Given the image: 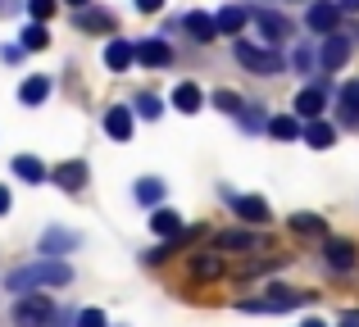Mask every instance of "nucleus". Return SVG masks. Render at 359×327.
<instances>
[{"label": "nucleus", "instance_id": "obj_1", "mask_svg": "<svg viewBox=\"0 0 359 327\" xmlns=\"http://www.w3.org/2000/svg\"><path fill=\"white\" fill-rule=\"evenodd\" d=\"M73 277L69 264L60 259H41V264H27L18 273H9V291H36V286H64Z\"/></svg>", "mask_w": 359, "mask_h": 327}, {"label": "nucleus", "instance_id": "obj_2", "mask_svg": "<svg viewBox=\"0 0 359 327\" xmlns=\"http://www.w3.org/2000/svg\"><path fill=\"white\" fill-rule=\"evenodd\" d=\"M50 319H55V305L46 295H23L14 305V327H46Z\"/></svg>", "mask_w": 359, "mask_h": 327}, {"label": "nucleus", "instance_id": "obj_3", "mask_svg": "<svg viewBox=\"0 0 359 327\" xmlns=\"http://www.w3.org/2000/svg\"><path fill=\"white\" fill-rule=\"evenodd\" d=\"M237 60L245 64L250 73H259V78H273V73H282V55H273V50H259V46H237Z\"/></svg>", "mask_w": 359, "mask_h": 327}, {"label": "nucleus", "instance_id": "obj_4", "mask_svg": "<svg viewBox=\"0 0 359 327\" xmlns=\"http://www.w3.org/2000/svg\"><path fill=\"white\" fill-rule=\"evenodd\" d=\"M50 182H60L64 191H82V186H87V164H78V160L60 164V168L50 173Z\"/></svg>", "mask_w": 359, "mask_h": 327}, {"label": "nucleus", "instance_id": "obj_5", "mask_svg": "<svg viewBox=\"0 0 359 327\" xmlns=\"http://www.w3.org/2000/svg\"><path fill=\"white\" fill-rule=\"evenodd\" d=\"M346 55H351V36L332 32V36H327V46H323V64H327V69H341Z\"/></svg>", "mask_w": 359, "mask_h": 327}, {"label": "nucleus", "instance_id": "obj_6", "mask_svg": "<svg viewBox=\"0 0 359 327\" xmlns=\"http://www.w3.org/2000/svg\"><path fill=\"white\" fill-rule=\"evenodd\" d=\"M327 264H332L337 273L355 268V246H351V241H327Z\"/></svg>", "mask_w": 359, "mask_h": 327}, {"label": "nucleus", "instance_id": "obj_7", "mask_svg": "<svg viewBox=\"0 0 359 327\" xmlns=\"http://www.w3.org/2000/svg\"><path fill=\"white\" fill-rule=\"evenodd\" d=\"M137 60H141V64H150V69H159V64L173 60V50H168L164 41H141V46H137Z\"/></svg>", "mask_w": 359, "mask_h": 327}, {"label": "nucleus", "instance_id": "obj_8", "mask_svg": "<svg viewBox=\"0 0 359 327\" xmlns=\"http://www.w3.org/2000/svg\"><path fill=\"white\" fill-rule=\"evenodd\" d=\"M78 246V237H73V232H60V228H50L41 237V255H60V250H73Z\"/></svg>", "mask_w": 359, "mask_h": 327}, {"label": "nucleus", "instance_id": "obj_9", "mask_svg": "<svg viewBox=\"0 0 359 327\" xmlns=\"http://www.w3.org/2000/svg\"><path fill=\"white\" fill-rule=\"evenodd\" d=\"M46 96H50V82L46 78H27L23 87H18V100H23V105H41Z\"/></svg>", "mask_w": 359, "mask_h": 327}, {"label": "nucleus", "instance_id": "obj_10", "mask_svg": "<svg viewBox=\"0 0 359 327\" xmlns=\"http://www.w3.org/2000/svg\"><path fill=\"white\" fill-rule=\"evenodd\" d=\"M341 118H346V123H351V127H359V82H346V87H341Z\"/></svg>", "mask_w": 359, "mask_h": 327}, {"label": "nucleus", "instance_id": "obj_11", "mask_svg": "<svg viewBox=\"0 0 359 327\" xmlns=\"http://www.w3.org/2000/svg\"><path fill=\"white\" fill-rule=\"evenodd\" d=\"M232 204H237V214H241V218H250V223H264V218H269V204L255 200V195H237Z\"/></svg>", "mask_w": 359, "mask_h": 327}, {"label": "nucleus", "instance_id": "obj_12", "mask_svg": "<svg viewBox=\"0 0 359 327\" xmlns=\"http://www.w3.org/2000/svg\"><path fill=\"white\" fill-rule=\"evenodd\" d=\"M132 60H137V50H132L128 41H109V50H105V64H109V69H128Z\"/></svg>", "mask_w": 359, "mask_h": 327}, {"label": "nucleus", "instance_id": "obj_13", "mask_svg": "<svg viewBox=\"0 0 359 327\" xmlns=\"http://www.w3.org/2000/svg\"><path fill=\"white\" fill-rule=\"evenodd\" d=\"M105 132L123 141V137L132 132V114H128V109H109V114H105Z\"/></svg>", "mask_w": 359, "mask_h": 327}, {"label": "nucleus", "instance_id": "obj_14", "mask_svg": "<svg viewBox=\"0 0 359 327\" xmlns=\"http://www.w3.org/2000/svg\"><path fill=\"white\" fill-rule=\"evenodd\" d=\"M14 173L23 177V182H46V168L36 164L32 155H18V160H14Z\"/></svg>", "mask_w": 359, "mask_h": 327}, {"label": "nucleus", "instance_id": "obj_15", "mask_svg": "<svg viewBox=\"0 0 359 327\" xmlns=\"http://www.w3.org/2000/svg\"><path fill=\"white\" fill-rule=\"evenodd\" d=\"M173 105L182 109V114H196V109H201V91L187 82V87H177V91H173Z\"/></svg>", "mask_w": 359, "mask_h": 327}, {"label": "nucleus", "instance_id": "obj_16", "mask_svg": "<svg viewBox=\"0 0 359 327\" xmlns=\"http://www.w3.org/2000/svg\"><path fill=\"white\" fill-rule=\"evenodd\" d=\"M187 27L196 32V41H210V36L219 32V23H214V18H205V14H187Z\"/></svg>", "mask_w": 359, "mask_h": 327}, {"label": "nucleus", "instance_id": "obj_17", "mask_svg": "<svg viewBox=\"0 0 359 327\" xmlns=\"http://www.w3.org/2000/svg\"><path fill=\"white\" fill-rule=\"evenodd\" d=\"M332 23H337V5H314V9H309V27H314V32H318V27L327 32Z\"/></svg>", "mask_w": 359, "mask_h": 327}, {"label": "nucleus", "instance_id": "obj_18", "mask_svg": "<svg viewBox=\"0 0 359 327\" xmlns=\"http://www.w3.org/2000/svg\"><path fill=\"white\" fill-rule=\"evenodd\" d=\"M296 109H300V114H309V118H314L318 109H323V91H314V87H309V91H300V96H296Z\"/></svg>", "mask_w": 359, "mask_h": 327}, {"label": "nucleus", "instance_id": "obj_19", "mask_svg": "<svg viewBox=\"0 0 359 327\" xmlns=\"http://www.w3.org/2000/svg\"><path fill=\"white\" fill-rule=\"evenodd\" d=\"M150 228H155V232H164V237H173V232H177V228H182V218H177V214H173V209H159V214H155V218H150Z\"/></svg>", "mask_w": 359, "mask_h": 327}, {"label": "nucleus", "instance_id": "obj_20", "mask_svg": "<svg viewBox=\"0 0 359 327\" xmlns=\"http://www.w3.org/2000/svg\"><path fill=\"white\" fill-rule=\"evenodd\" d=\"M214 23H219V32H237V27L245 23V9H223Z\"/></svg>", "mask_w": 359, "mask_h": 327}, {"label": "nucleus", "instance_id": "obj_21", "mask_svg": "<svg viewBox=\"0 0 359 327\" xmlns=\"http://www.w3.org/2000/svg\"><path fill=\"white\" fill-rule=\"evenodd\" d=\"M191 273H196V277H219V273H223V259L205 255V259H196V264H191Z\"/></svg>", "mask_w": 359, "mask_h": 327}, {"label": "nucleus", "instance_id": "obj_22", "mask_svg": "<svg viewBox=\"0 0 359 327\" xmlns=\"http://www.w3.org/2000/svg\"><path fill=\"white\" fill-rule=\"evenodd\" d=\"M46 41H50V36H46V27H41V23H32V27L23 32V50H41Z\"/></svg>", "mask_w": 359, "mask_h": 327}, {"label": "nucleus", "instance_id": "obj_23", "mask_svg": "<svg viewBox=\"0 0 359 327\" xmlns=\"http://www.w3.org/2000/svg\"><path fill=\"white\" fill-rule=\"evenodd\" d=\"M305 137H309V146H318V151H327V146H332V127H327V123H314Z\"/></svg>", "mask_w": 359, "mask_h": 327}, {"label": "nucleus", "instance_id": "obj_24", "mask_svg": "<svg viewBox=\"0 0 359 327\" xmlns=\"http://www.w3.org/2000/svg\"><path fill=\"white\" fill-rule=\"evenodd\" d=\"M219 246H223V250H241V246L250 250L255 237H250V232H228V237H219Z\"/></svg>", "mask_w": 359, "mask_h": 327}, {"label": "nucleus", "instance_id": "obj_25", "mask_svg": "<svg viewBox=\"0 0 359 327\" xmlns=\"http://www.w3.org/2000/svg\"><path fill=\"white\" fill-rule=\"evenodd\" d=\"M159 191H164V186H159L155 177H146V182L137 186V200H141V204H155V200H159Z\"/></svg>", "mask_w": 359, "mask_h": 327}, {"label": "nucleus", "instance_id": "obj_26", "mask_svg": "<svg viewBox=\"0 0 359 327\" xmlns=\"http://www.w3.org/2000/svg\"><path fill=\"white\" fill-rule=\"evenodd\" d=\"M82 27H91V32H105L109 27V14H96V9H87V14H78Z\"/></svg>", "mask_w": 359, "mask_h": 327}, {"label": "nucleus", "instance_id": "obj_27", "mask_svg": "<svg viewBox=\"0 0 359 327\" xmlns=\"http://www.w3.org/2000/svg\"><path fill=\"white\" fill-rule=\"evenodd\" d=\"M259 27L269 36H287V18H278V14H259Z\"/></svg>", "mask_w": 359, "mask_h": 327}, {"label": "nucleus", "instance_id": "obj_28", "mask_svg": "<svg viewBox=\"0 0 359 327\" xmlns=\"http://www.w3.org/2000/svg\"><path fill=\"white\" fill-rule=\"evenodd\" d=\"M291 228H296V232H323V218H314V214H296Z\"/></svg>", "mask_w": 359, "mask_h": 327}, {"label": "nucleus", "instance_id": "obj_29", "mask_svg": "<svg viewBox=\"0 0 359 327\" xmlns=\"http://www.w3.org/2000/svg\"><path fill=\"white\" fill-rule=\"evenodd\" d=\"M78 327H105V314H100V309H82L78 314Z\"/></svg>", "mask_w": 359, "mask_h": 327}, {"label": "nucleus", "instance_id": "obj_30", "mask_svg": "<svg viewBox=\"0 0 359 327\" xmlns=\"http://www.w3.org/2000/svg\"><path fill=\"white\" fill-rule=\"evenodd\" d=\"M27 9H32L36 18H50L55 14V0H27Z\"/></svg>", "mask_w": 359, "mask_h": 327}, {"label": "nucleus", "instance_id": "obj_31", "mask_svg": "<svg viewBox=\"0 0 359 327\" xmlns=\"http://www.w3.org/2000/svg\"><path fill=\"white\" fill-rule=\"evenodd\" d=\"M273 137H296V123L291 118H273Z\"/></svg>", "mask_w": 359, "mask_h": 327}, {"label": "nucleus", "instance_id": "obj_32", "mask_svg": "<svg viewBox=\"0 0 359 327\" xmlns=\"http://www.w3.org/2000/svg\"><path fill=\"white\" fill-rule=\"evenodd\" d=\"M137 105H141V114H146V118H159V100L155 96H141Z\"/></svg>", "mask_w": 359, "mask_h": 327}, {"label": "nucleus", "instance_id": "obj_33", "mask_svg": "<svg viewBox=\"0 0 359 327\" xmlns=\"http://www.w3.org/2000/svg\"><path fill=\"white\" fill-rule=\"evenodd\" d=\"M137 9H146V14H155V9H159V0H137Z\"/></svg>", "mask_w": 359, "mask_h": 327}, {"label": "nucleus", "instance_id": "obj_34", "mask_svg": "<svg viewBox=\"0 0 359 327\" xmlns=\"http://www.w3.org/2000/svg\"><path fill=\"white\" fill-rule=\"evenodd\" d=\"M0 214H9V191L0 186Z\"/></svg>", "mask_w": 359, "mask_h": 327}, {"label": "nucleus", "instance_id": "obj_35", "mask_svg": "<svg viewBox=\"0 0 359 327\" xmlns=\"http://www.w3.org/2000/svg\"><path fill=\"white\" fill-rule=\"evenodd\" d=\"M341 5H346V9H359V0H341Z\"/></svg>", "mask_w": 359, "mask_h": 327}, {"label": "nucleus", "instance_id": "obj_36", "mask_svg": "<svg viewBox=\"0 0 359 327\" xmlns=\"http://www.w3.org/2000/svg\"><path fill=\"white\" fill-rule=\"evenodd\" d=\"M69 5H78V9H82V5H87V0H69Z\"/></svg>", "mask_w": 359, "mask_h": 327}, {"label": "nucleus", "instance_id": "obj_37", "mask_svg": "<svg viewBox=\"0 0 359 327\" xmlns=\"http://www.w3.org/2000/svg\"><path fill=\"white\" fill-rule=\"evenodd\" d=\"M305 327H323V323H305Z\"/></svg>", "mask_w": 359, "mask_h": 327}, {"label": "nucleus", "instance_id": "obj_38", "mask_svg": "<svg viewBox=\"0 0 359 327\" xmlns=\"http://www.w3.org/2000/svg\"><path fill=\"white\" fill-rule=\"evenodd\" d=\"M346 327H359V323H346Z\"/></svg>", "mask_w": 359, "mask_h": 327}]
</instances>
